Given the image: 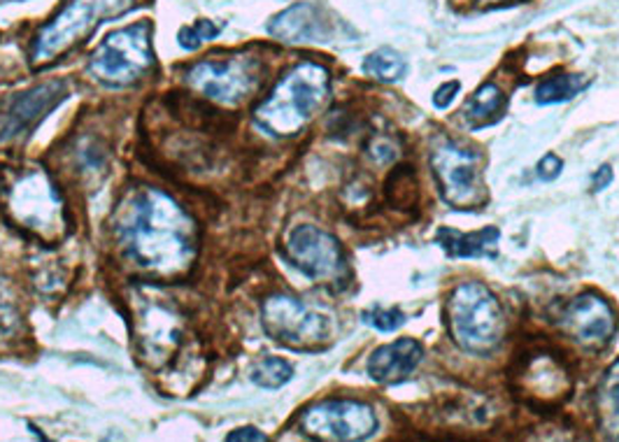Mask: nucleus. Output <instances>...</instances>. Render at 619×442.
I'll return each instance as SVG.
<instances>
[{
	"instance_id": "nucleus-11",
	"label": "nucleus",
	"mask_w": 619,
	"mask_h": 442,
	"mask_svg": "<svg viewBox=\"0 0 619 442\" xmlns=\"http://www.w3.org/2000/svg\"><path fill=\"white\" fill-rule=\"evenodd\" d=\"M287 261L319 284H338L348 275L340 242L312 224L296 227L284 242Z\"/></svg>"
},
{
	"instance_id": "nucleus-23",
	"label": "nucleus",
	"mask_w": 619,
	"mask_h": 442,
	"mask_svg": "<svg viewBox=\"0 0 619 442\" xmlns=\"http://www.w3.org/2000/svg\"><path fill=\"white\" fill-rule=\"evenodd\" d=\"M291 378H293L291 363L278 356L261 359L252 371V382L261 389H282L287 382H291Z\"/></svg>"
},
{
	"instance_id": "nucleus-28",
	"label": "nucleus",
	"mask_w": 619,
	"mask_h": 442,
	"mask_svg": "<svg viewBox=\"0 0 619 442\" xmlns=\"http://www.w3.org/2000/svg\"><path fill=\"white\" fill-rule=\"evenodd\" d=\"M459 89H461L459 82H445V84L438 87L436 93H433V106H436L438 110L450 108L452 101H455V96L459 93Z\"/></svg>"
},
{
	"instance_id": "nucleus-5",
	"label": "nucleus",
	"mask_w": 619,
	"mask_h": 442,
	"mask_svg": "<svg viewBox=\"0 0 619 442\" xmlns=\"http://www.w3.org/2000/svg\"><path fill=\"white\" fill-rule=\"evenodd\" d=\"M152 27L147 21L131 23L106 36L89 57V76L110 89H127L150 76L154 68Z\"/></svg>"
},
{
	"instance_id": "nucleus-2",
	"label": "nucleus",
	"mask_w": 619,
	"mask_h": 442,
	"mask_svg": "<svg viewBox=\"0 0 619 442\" xmlns=\"http://www.w3.org/2000/svg\"><path fill=\"white\" fill-rule=\"evenodd\" d=\"M331 72L321 63L303 61L284 72L282 80L254 110L257 127L276 138L301 133L327 106Z\"/></svg>"
},
{
	"instance_id": "nucleus-18",
	"label": "nucleus",
	"mask_w": 619,
	"mask_h": 442,
	"mask_svg": "<svg viewBox=\"0 0 619 442\" xmlns=\"http://www.w3.org/2000/svg\"><path fill=\"white\" fill-rule=\"evenodd\" d=\"M525 382H527V389L531 391V396L545 399V401H559L561 396H566V391H568L566 371L548 354L533 359L527 365Z\"/></svg>"
},
{
	"instance_id": "nucleus-13",
	"label": "nucleus",
	"mask_w": 619,
	"mask_h": 442,
	"mask_svg": "<svg viewBox=\"0 0 619 442\" xmlns=\"http://www.w3.org/2000/svg\"><path fill=\"white\" fill-rule=\"evenodd\" d=\"M559 324L561 331L571 338L576 345L599 352L608 348V342L617 333V314L603 297L589 291L563 305Z\"/></svg>"
},
{
	"instance_id": "nucleus-7",
	"label": "nucleus",
	"mask_w": 619,
	"mask_h": 442,
	"mask_svg": "<svg viewBox=\"0 0 619 442\" xmlns=\"http://www.w3.org/2000/svg\"><path fill=\"white\" fill-rule=\"evenodd\" d=\"M431 168L442 201L455 210H480L489 193L482 175V154L457 140H440L431 152Z\"/></svg>"
},
{
	"instance_id": "nucleus-22",
	"label": "nucleus",
	"mask_w": 619,
	"mask_h": 442,
	"mask_svg": "<svg viewBox=\"0 0 619 442\" xmlns=\"http://www.w3.org/2000/svg\"><path fill=\"white\" fill-rule=\"evenodd\" d=\"M589 80L582 76H552L536 87V103L538 106H559L587 89Z\"/></svg>"
},
{
	"instance_id": "nucleus-6",
	"label": "nucleus",
	"mask_w": 619,
	"mask_h": 442,
	"mask_svg": "<svg viewBox=\"0 0 619 442\" xmlns=\"http://www.w3.org/2000/svg\"><path fill=\"white\" fill-rule=\"evenodd\" d=\"M191 91L221 108H238L250 101L263 82L261 59L252 54L210 57L184 70Z\"/></svg>"
},
{
	"instance_id": "nucleus-10",
	"label": "nucleus",
	"mask_w": 619,
	"mask_h": 442,
	"mask_svg": "<svg viewBox=\"0 0 619 442\" xmlns=\"http://www.w3.org/2000/svg\"><path fill=\"white\" fill-rule=\"evenodd\" d=\"M301 431L315 440L357 442L378 431V414L368 403L331 399L310 405L301 414Z\"/></svg>"
},
{
	"instance_id": "nucleus-25",
	"label": "nucleus",
	"mask_w": 619,
	"mask_h": 442,
	"mask_svg": "<svg viewBox=\"0 0 619 442\" xmlns=\"http://www.w3.org/2000/svg\"><path fill=\"white\" fill-rule=\"evenodd\" d=\"M361 319L363 324L373 327L380 333H391L406 324V314L399 308H382V305H373L370 310H366Z\"/></svg>"
},
{
	"instance_id": "nucleus-8",
	"label": "nucleus",
	"mask_w": 619,
	"mask_h": 442,
	"mask_svg": "<svg viewBox=\"0 0 619 442\" xmlns=\"http://www.w3.org/2000/svg\"><path fill=\"white\" fill-rule=\"evenodd\" d=\"M261 327L268 338L289 350H319L331 340L333 327L327 314L308 308L303 301L276 293L261 305Z\"/></svg>"
},
{
	"instance_id": "nucleus-12",
	"label": "nucleus",
	"mask_w": 619,
	"mask_h": 442,
	"mask_svg": "<svg viewBox=\"0 0 619 442\" xmlns=\"http://www.w3.org/2000/svg\"><path fill=\"white\" fill-rule=\"evenodd\" d=\"M70 84L66 80H52L14 93L0 108V142H14L31 135L42 121L68 101Z\"/></svg>"
},
{
	"instance_id": "nucleus-27",
	"label": "nucleus",
	"mask_w": 619,
	"mask_h": 442,
	"mask_svg": "<svg viewBox=\"0 0 619 442\" xmlns=\"http://www.w3.org/2000/svg\"><path fill=\"white\" fill-rule=\"evenodd\" d=\"M536 170H538V178H540V180L552 182V180H557V178L561 175L563 161H561L559 157H555V154H545V157L540 159V163H538Z\"/></svg>"
},
{
	"instance_id": "nucleus-24",
	"label": "nucleus",
	"mask_w": 619,
	"mask_h": 442,
	"mask_svg": "<svg viewBox=\"0 0 619 442\" xmlns=\"http://www.w3.org/2000/svg\"><path fill=\"white\" fill-rule=\"evenodd\" d=\"M221 29L224 27H217V23L210 19H198L191 23V27L180 29L178 42L182 49H187V52H196L198 47H203L206 42L214 40L221 33Z\"/></svg>"
},
{
	"instance_id": "nucleus-29",
	"label": "nucleus",
	"mask_w": 619,
	"mask_h": 442,
	"mask_svg": "<svg viewBox=\"0 0 619 442\" xmlns=\"http://www.w3.org/2000/svg\"><path fill=\"white\" fill-rule=\"evenodd\" d=\"M227 440L229 442H242V440H252V442H266L268 438H266V433H261L259 429H254V426H242V429H236V431H231L229 435H227Z\"/></svg>"
},
{
	"instance_id": "nucleus-30",
	"label": "nucleus",
	"mask_w": 619,
	"mask_h": 442,
	"mask_svg": "<svg viewBox=\"0 0 619 442\" xmlns=\"http://www.w3.org/2000/svg\"><path fill=\"white\" fill-rule=\"evenodd\" d=\"M610 182H612V168L610 165H601L597 173H593V178H591V189L593 191H603Z\"/></svg>"
},
{
	"instance_id": "nucleus-15",
	"label": "nucleus",
	"mask_w": 619,
	"mask_h": 442,
	"mask_svg": "<svg viewBox=\"0 0 619 442\" xmlns=\"http://www.w3.org/2000/svg\"><path fill=\"white\" fill-rule=\"evenodd\" d=\"M425 359V350L412 338L393 340L389 345L378 348L368 356L366 371L370 380L378 384H401L406 382Z\"/></svg>"
},
{
	"instance_id": "nucleus-1",
	"label": "nucleus",
	"mask_w": 619,
	"mask_h": 442,
	"mask_svg": "<svg viewBox=\"0 0 619 442\" xmlns=\"http://www.w3.org/2000/svg\"><path fill=\"white\" fill-rule=\"evenodd\" d=\"M112 233L123 259L154 275H178L196 257L191 214L157 187H140L123 195Z\"/></svg>"
},
{
	"instance_id": "nucleus-3",
	"label": "nucleus",
	"mask_w": 619,
	"mask_h": 442,
	"mask_svg": "<svg viewBox=\"0 0 619 442\" xmlns=\"http://www.w3.org/2000/svg\"><path fill=\"white\" fill-rule=\"evenodd\" d=\"M448 327L463 352L489 356L503 342L506 314L499 299L482 282H463L448 299Z\"/></svg>"
},
{
	"instance_id": "nucleus-16",
	"label": "nucleus",
	"mask_w": 619,
	"mask_h": 442,
	"mask_svg": "<svg viewBox=\"0 0 619 442\" xmlns=\"http://www.w3.org/2000/svg\"><path fill=\"white\" fill-rule=\"evenodd\" d=\"M180 322L168 308L150 305L138 319V342L142 356L150 363L166 361L180 345Z\"/></svg>"
},
{
	"instance_id": "nucleus-17",
	"label": "nucleus",
	"mask_w": 619,
	"mask_h": 442,
	"mask_svg": "<svg viewBox=\"0 0 619 442\" xmlns=\"http://www.w3.org/2000/svg\"><path fill=\"white\" fill-rule=\"evenodd\" d=\"M499 238L501 231L497 227H487L476 233H459L448 227L436 231V242L452 259H493L499 252Z\"/></svg>"
},
{
	"instance_id": "nucleus-31",
	"label": "nucleus",
	"mask_w": 619,
	"mask_h": 442,
	"mask_svg": "<svg viewBox=\"0 0 619 442\" xmlns=\"http://www.w3.org/2000/svg\"><path fill=\"white\" fill-rule=\"evenodd\" d=\"M480 6H499V3H508V0H478Z\"/></svg>"
},
{
	"instance_id": "nucleus-9",
	"label": "nucleus",
	"mask_w": 619,
	"mask_h": 442,
	"mask_svg": "<svg viewBox=\"0 0 619 442\" xmlns=\"http://www.w3.org/2000/svg\"><path fill=\"white\" fill-rule=\"evenodd\" d=\"M8 210L23 229L57 235L63 227V201L42 170H29L8 189Z\"/></svg>"
},
{
	"instance_id": "nucleus-19",
	"label": "nucleus",
	"mask_w": 619,
	"mask_h": 442,
	"mask_svg": "<svg viewBox=\"0 0 619 442\" xmlns=\"http://www.w3.org/2000/svg\"><path fill=\"white\" fill-rule=\"evenodd\" d=\"M506 106H508V101H506L503 91L493 82H487L468 98L461 114L470 129H485V127L497 124L506 112Z\"/></svg>"
},
{
	"instance_id": "nucleus-21",
	"label": "nucleus",
	"mask_w": 619,
	"mask_h": 442,
	"mask_svg": "<svg viewBox=\"0 0 619 442\" xmlns=\"http://www.w3.org/2000/svg\"><path fill=\"white\" fill-rule=\"evenodd\" d=\"M363 72L368 78H373L378 82L393 84V82H401L406 78L408 63L399 52H396V49L382 47V49H378V52L366 57Z\"/></svg>"
},
{
	"instance_id": "nucleus-4",
	"label": "nucleus",
	"mask_w": 619,
	"mask_h": 442,
	"mask_svg": "<svg viewBox=\"0 0 619 442\" xmlns=\"http://www.w3.org/2000/svg\"><path fill=\"white\" fill-rule=\"evenodd\" d=\"M133 8V0H68L33 38L31 61L36 68L49 66L82 44L108 19H117Z\"/></svg>"
},
{
	"instance_id": "nucleus-26",
	"label": "nucleus",
	"mask_w": 619,
	"mask_h": 442,
	"mask_svg": "<svg viewBox=\"0 0 619 442\" xmlns=\"http://www.w3.org/2000/svg\"><path fill=\"white\" fill-rule=\"evenodd\" d=\"M391 182H396V189H399V191H396V199H391V203L399 205V208L412 205L415 199H417V182H415L410 170L408 168L399 170V173L391 178Z\"/></svg>"
},
{
	"instance_id": "nucleus-14",
	"label": "nucleus",
	"mask_w": 619,
	"mask_h": 442,
	"mask_svg": "<svg viewBox=\"0 0 619 442\" xmlns=\"http://www.w3.org/2000/svg\"><path fill=\"white\" fill-rule=\"evenodd\" d=\"M268 33L287 44H321L336 36L333 21L315 3H293L268 23Z\"/></svg>"
},
{
	"instance_id": "nucleus-20",
	"label": "nucleus",
	"mask_w": 619,
	"mask_h": 442,
	"mask_svg": "<svg viewBox=\"0 0 619 442\" xmlns=\"http://www.w3.org/2000/svg\"><path fill=\"white\" fill-rule=\"evenodd\" d=\"M597 408L603 431L612 438H619V359L608 368L599 386Z\"/></svg>"
}]
</instances>
